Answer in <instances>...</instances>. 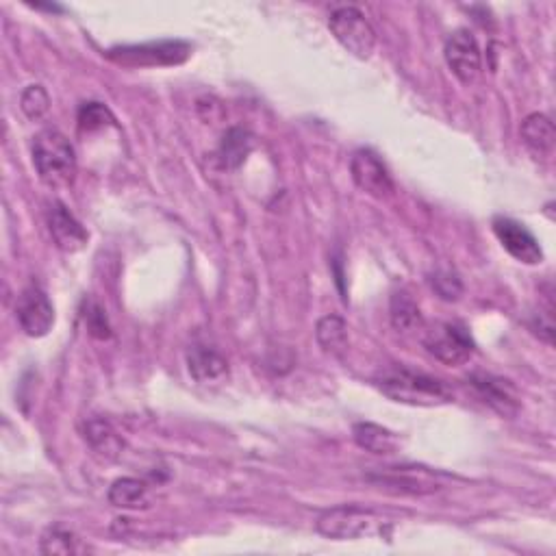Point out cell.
<instances>
[{"mask_svg":"<svg viewBox=\"0 0 556 556\" xmlns=\"http://www.w3.org/2000/svg\"><path fill=\"white\" fill-rule=\"evenodd\" d=\"M554 307H548L546 311L539 309V315H535L530 322V331H533L541 341H546L548 346L554 344V318H552Z\"/></svg>","mask_w":556,"mask_h":556,"instance_id":"4316f807","label":"cell"},{"mask_svg":"<svg viewBox=\"0 0 556 556\" xmlns=\"http://www.w3.org/2000/svg\"><path fill=\"white\" fill-rule=\"evenodd\" d=\"M42 554H79L85 552L81 546V539L70 533V530H63L59 526L48 528L42 535Z\"/></svg>","mask_w":556,"mask_h":556,"instance_id":"7402d4cb","label":"cell"},{"mask_svg":"<svg viewBox=\"0 0 556 556\" xmlns=\"http://www.w3.org/2000/svg\"><path fill=\"white\" fill-rule=\"evenodd\" d=\"M189 55L192 46L179 40H163L139 46H118L111 48L107 57L120 66L129 68H155V66H179Z\"/></svg>","mask_w":556,"mask_h":556,"instance_id":"5b68a950","label":"cell"},{"mask_svg":"<svg viewBox=\"0 0 556 556\" xmlns=\"http://www.w3.org/2000/svg\"><path fill=\"white\" fill-rule=\"evenodd\" d=\"M33 166L44 185L61 189L74 183L77 176V155L70 139L57 129H44L33 139Z\"/></svg>","mask_w":556,"mask_h":556,"instance_id":"7a4b0ae2","label":"cell"},{"mask_svg":"<svg viewBox=\"0 0 556 556\" xmlns=\"http://www.w3.org/2000/svg\"><path fill=\"white\" fill-rule=\"evenodd\" d=\"M374 385L389 400L409 407H439L452 402V389L435 376L409 368H391L374 378Z\"/></svg>","mask_w":556,"mask_h":556,"instance_id":"6da1fadb","label":"cell"},{"mask_svg":"<svg viewBox=\"0 0 556 556\" xmlns=\"http://www.w3.org/2000/svg\"><path fill=\"white\" fill-rule=\"evenodd\" d=\"M494 233L502 248L507 250L513 259L526 265H537L543 261V252L537 237L530 233L524 224L498 216L494 218Z\"/></svg>","mask_w":556,"mask_h":556,"instance_id":"30bf717a","label":"cell"},{"mask_svg":"<svg viewBox=\"0 0 556 556\" xmlns=\"http://www.w3.org/2000/svg\"><path fill=\"white\" fill-rule=\"evenodd\" d=\"M20 109L29 120H42L50 109V96L42 85H29L20 96Z\"/></svg>","mask_w":556,"mask_h":556,"instance_id":"603a6c76","label":"cell"},{"mask_svg":"<svg viewBox=\"0 0 556 556\" xmlns=\"http://www.w3.org/2000/svg\"><path fill=\"white\" fill-rule=\"evenodd\" d=\"M187 370L198 383H218L229 374V363L218 350L209 346H192L187 350Z\"/></svg>","mask_w":556,"mask_h":556,"instance_id":"5bb4252c","label":"cell"},{"mask_svg":"<svg viewBox=\"0 0 556 556\" xmlns=\"http://www.w3.org/2000/svg\"><path fill=\"white\" fill-rule=\"evenodd\" d=\"M109 504L124 511H139L150 507L148 487L139 478H120L109 489Z\"/></svg>","mask_w":556,"mask_h":556,"instance_id":"e0dca14e","label":"cell"},{"mask_svg":"<svg viewBox=\"0 0 556 556\" xmlns=\"http://www.w3.org/2000/svg\"><path fill=\"white\" fill-rule=\"evenodd\" d=\"M522 139L535 155L539 157L550 155L556 139L552 120L548 116H543V113H530V116L522 122Z\"/></svg>","mask_w":556,"mask_h":556,"instance_id":"d6986e66","label":"cell"},{"mask_svg":"<svg viewBox=\"0 0 556 556\" xmlns=\"http://www.w3.org/2000/svg\"><path fill=\"white\" fill-rule=\"evenodd\" d=\"M16 318L29 337H44L55 324V307L40 287H27L16 300Z\"/></svg>","mask_w":556,"mask_h":556,"instance_id":"ba28073f","label":"cell"},{"mask_svg":"<svg viewBox=\"0 0 556 556\" xmlns=\"http://www.w3.org/2000/svg\"><path fill=\"white\" fill-rule=\"evenodd\" d=\"M368 480H372V483L381 489L396 487L398 494H413V496L433 494V491L439 489L433 474L422 470V467H387L383 472L370 474Z\"/></svg>","mask_w":556,"mask_h":556,"instance_id":"8fae6325","label":"cell"},{"mask_svg":"<svg viewBox=\"0 0 556 556\" xmlns=\"http://www.w3.org/2000/svg\"><path fill=\"white\" fill-rule=\"evenodd\" d=\"M83 437L96 457L105 461H116L124 450V441L118 435L116 428H113L107 420H100V417H94V420L85 424Z\"/></svg>","mask_w":556,"mask_h":556,"instance_id":"9a60e30c","label":"cell"},{"mask_svg":"<svg viewBox=\"0 0 556 556\" xmlns=\"http://www.w3.org/2000/svg\"><path fill=\"white\" fill-rule=\"evenodd\" d=\"M255 150V135L246 129L233 126L224 133L220 148H218V161L226 170H237L248 159V155Z\"/></svg>","mask_w":556,"mask_h":556,"instance_id":"2e32d148","label":"cell"},{"mask_svg":"<svg viewBox=\"0 0 556 556\" xmlns=\"http://www.w3.org/2000/svg\"><path fill=\"white\" fill-rule=\"evenodd\" d=\"M389 318H391V326L404 335L417 333L424 328L420 307H417V302L407 292H398L391 296Z\"/></svg>","mask_w":556,"mask_h":556,"instance_id":"ffe728a7","label":"cell"},{"mask_svg":"<svg viewBox=\"0 0 556 556\" xmlns=\"http://www.w3.org/2000/svg\"><path fill=\"white\" fill-rule=\"evenodd\" d=\"M328 29L348 53L370 59L376 48V31L357 7H339L328 18Z\"/></svg>","mask_w":556,"mask_h":556,"instance_id":"8992f818","label":"cell"},{"mask_svg":"<svg viewBox=\"0 0 556 556\" xmlns=\"http://www.w3.org/2000/svg\"><path fill=\"white\" fill-rule=\"evenodd\" d=\"M446 63L463 85H470L478 79L480 68H483V57H480V48L472 31L459 29L454 31L444 48Z\"/></svg>","mask_w":556,"mask_h":556,"instance_id":"52a82bcc","label":"cell"},{"mask_svg":"<svg viewBox=\"0 0 556 556\" xmlns=\"http://www.w3.org/2000/svg\"><path fill=\"white\" fill-rule=\"evenodd\" d=\"M352 181L357 183L361 192L372 198L387 200L394 194V181L385 168V163L378 159L372 150H357L350 159Z\"/></svg>","mask_w":556,"mask_h":556,"instance_id":"9c48e42d","label":"cell"},{"mask_svg":"<svg viewBox=\"0 0 556 556\" xmlns=\"http://www.w3.org/2000/svg\"><path fill=\"white\" fill-rule=\"evenodd\" d=\"M352 437H355L359 448L368 450L372 454H394L400 448V439L396 433H391L387 428L372 422L355 424V428H352Z\"/></svg>","mask_w":556,"mask_h":556,"instance_id":"ac0fdd59","label":"cell"},{"mask_svg":"<svg viewBox=\"0 0 556 556\" xmlns=\"http://www.w3.org/2000/svg\"><path fill=\"white\" fill-rule=\"evenodd\" d=\"M48 231L63 252H79L87 244V231L66 205L55 202L48 211Z\"/></svg>","mask_w":556,"mask_h":556,"instance_id":"4fadbf2b","label":"cell"},{"mask_svg":"<svg viewBox=\"0 0 556 556\" xmlns=\"http://www.w3.org/2000/svg\"><path fill=\"white\" fill-rule=\"evenodd\" d=\"M431 285L435 289V294L441 300H448V302L459 300L463 294L461 278L450 270H437L435 274H431Z\"/></svg>","mask_w":556,"mask_h":556,"instance_id":"d4e9b609","label":"cell"},{"mask_svg":"<svg viewBox=\"0 0 556 556\" xmlns=\"http://www.w3.org/2000/svg\"><path fill=\"white\" fill-rule=\"evenodd\" d=\"M467 381H470L480 400L489 404V407L498 411L502 417H513L517 409H520L517 391L507 378H500L487 372H474Z\"/></svg>","mask_w":556,"mask_h":556,"instance_id":"7c38bea8","label":"cell"},{"mask_svg":"<svg viewBox=\"0 0 556 556\" xmlns=\"http://www.w3.org/2000/svg\"><path fill=\"white\" fill-rule=\"evenodd\" d=\"M422 346L439 363L457 368L472 359L474 341L461 324L435 322L422 328Z\"/></svg>","mask_w":556,"mask_h":556,"instance_id":"277c9868","label":"cell"},{"mask_svg":"<svg viewBox=\"0 0 556 556\" xmlns=\"http://www.w3.org/2000/svg\"><path fill=\"white\" fill-rule=\"evenodd\" d=\"M383 526H387L385 517L374 509L359 507V504H346V507H335L320 515L318 530L320 535L328 539H361L370 535H381Z\"/></svg>","mask_w":556,"mask_h":556,"instance_id":"3957f363","label":"cell"},{"mask_svg":"<svg viewBox=\"0 0 556 556\" xmlns=\"http://www.w3.org/2000/svg\"><path fill=\"white\" fill-rule=\"evenodd\" d=\"M85 324L90 328V333L96 339H109L111 337V326L107 322V315L103 311V307L96 305V302H87V309L83 313Z\"/></svg>","mask_w":556,"mask_h":556,"instance_id":"484cf974","label":"cell"},{"mask_svg":"<svg viewBox=\"0 0 556 556\" xmlns=\"http://www.w3.org/2000/svg\"><path fill=\"white\" fill-rule=\"evenodd\" d=\"M111 111L103 105V103H85L79 109V129L83 133H92V131H100L105 129L107 124H113Z\"/></svg>","mask_w":556,"mask_h":556,"instance_id":"cb8c5ba5","label":"cell"},{"mask_svg":"<svg viewBox=\"0 0 556 556\" xmlns=\"http://www.w3.org/2000/svg\"><path fill=\"white\" fill-rule=\"evenodd\" d=\"M315 339L328 355H341L348 348V326L339 315H326L315 326Z\"/></svg>","mask_w":556,"mask_h":556,"instance_id":"44dd1931","label":"cell"}]
</instances>
